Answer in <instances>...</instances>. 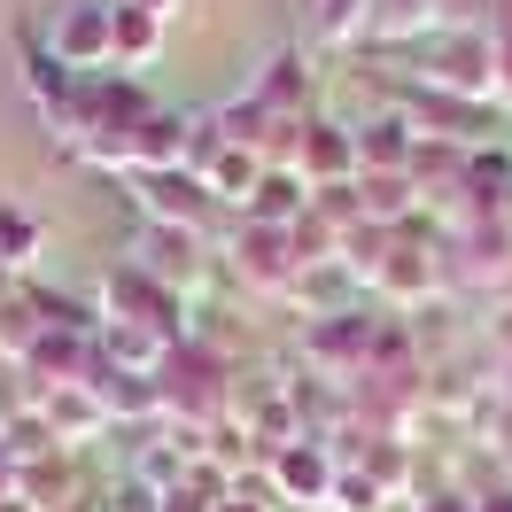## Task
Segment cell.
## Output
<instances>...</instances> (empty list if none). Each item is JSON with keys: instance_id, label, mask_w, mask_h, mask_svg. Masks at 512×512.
I'll use <instances>...</instances> for the list:
<instances>
[{"instance_id": "cell-1", "label": "cell", "mask_w": 512, "mask_h": 512, "mask_svg": "<svg viewBox=\"0 0 512 512\" xmlns=\"http://www.w3.org/2000/svg\"><path fill=\"white\" fill-rule=\"evenodd\" d=\"M47 55L55 70H101L117 63V8H101V0H70L47 16Z\"/></svg>"}, {"instance_id": "cell-2", "label": "cell", "mask_w": 512, "mask_h": 512, "mask_svg": "<svg viewBox=\"0 0 512 512\" xmlns=\"http://www.w3.org/2000/svg\"><path fill=\"white\" fill-rule=\"evenodd\" d=\"M435 94H497V39L489 32H450L435 39V70H427Z\"/></svg>"}, {"instance_id": "cell-3", "label": "cell", "mask_w": 512, "mask_h": 512, "mask_svg": "<svg viewBox=\"0 0 512 512\" xmlns=\"http://www.w3.org/2000/svg\"><path fill=\"white\" fill-rule=\"evenodd\" d=\"M39 419H47V435H55V443H86V435L109 427V404H101L94 381H63V388H47V396H39Z\"/></svg>"}, {"instance_id": "cell-4", "label": "cell", "mask_w": 512, "mask_h": 512, "mask_svg": "<svg viewBox=\"0 0 512 512\" xmlns=\"http://www.w3.org/2000/svg\"><path fill=\"white\" fill-rule=\"evenodd\" d=\"M140 202H148V218L156 225H202V210H210V187L194 179V171H140Z\"/></svg>"}, {"instance_id": "cell-5", "label": "cell", "mask_w": 512, "mask_h": 512, "mask_svg": "<svg viewBox=\"0 0 512 512\" xmlns=\"http://www.w3.org/2000/svg\"><path fill=\"white\" fill-rule=\"evenodd\" d=\"M295 171H303V187H342V171H357V140L342 125H303Z\"/></svg>"}, {"instance_id": "cell-6", "label": "cell", "mask_w": 512, "mask_h": 512, "mask_svg": "<svg viewBox=\"0 0 512 512\" xmlns=\"http://www.w3.org/2000/svg\"><path fill=\"white\" fill-rule=\"evenodd\" d=\"M272 474H280V489H288V497H303V505H326V497H334V474H342V466H334V458H326L319 443H303V435H295V443H280Z\"/></svg>"}, {"instance_id": "cell-7", "label": "cell", "mask_w": 512, "mask_h": 512, "mask_svg": "<svg viewBox=\"0 0 512 512\" xmlns=\"http://www.w3.org/2000/svg\"><path fill=\"white\" fill-rule=\"evenodd\" d=\"M101 350L117 357V365H125L132 381H140L148 365H163V334H156V326H140V319H109V334H101Z\"/></svg>"}, {"instance_id": "cell-8", "label": "cell", "mask_w": 512, "mask_h": 512, "mask_svg": "<svg viewBox=\"0 0 512 512\" xmlns=\"http://www.w3.org/2000/svg\"><path fill=\"white\" fill-rule=\"evenodd\" d=\"M435 16H443L435 0H373L365 32H373V39H419L427 24H435Z\"/></svg>"}, {"instance_id": "cell-9", "label": "cell", "mask_w": 512, "mask_h": 512, "mask_svg": "<svg viewBox=\"0 0 512 512\" xmlns=\"http://www.w3.org/2000/svg\"><path fill=\"white\" fill-rule=\"evenodd\" d=\"M163 47V16H148V8H117V63H156Z\"/></svg>"}, {"instance_id": "cell-10", "label": "cell", "mask_w": 512, "mask_h": 512, "mask_svg": "<svg viewBox=\"0 0 512 512\" xmlns=\"http://www.w3.org/2000/svg\"><path fill=\"white\" fill-rule=\"evenodd\" d=\"M295 194H303V171H264V187L249 194V225H280V218H295Z\"/></svg>"}, {"instance_id": "cell-11", "label": "cell", "mask_w": 512, "mask_h": 512, "mask_svg": "<svg viewBox=\"0 0 512 512\" xmlns=\"http://www.w3.org/2000/svg\"><path fill=\"white\" fill-rule=\"evenodd\" d=\"M373 280H381L388 295H419L427 280H435V264H427L419 249H388L381 264H373Z\"/></svg>"}, {"instance_id": "cell-12", "label": "cell", "mask_w": 512, "mask_h": 512, "mask_svg": "<svg viewBox=\"0 0 512 512\" xmlns=\"http://www.w3.org/2000/svg\"><path fill=\"white\" fill-rule=\"evenodd\" d=\"M0 264H32V249H39V225L32 218H16V210H0Z\"/></svg>"}, {"instance_id": "cell-13", "label": "cell", "mask_w": 512, "mask_h": 512, "mask_svg": "<svg viewBox=\"0 0 512 512\" xmlns=\"http://www.w3.org/2000/svg\"><path fill=\"white\" fill-rule=\"evenodd\" d=\"M334 497H342V512H373V505H381V481H357V474H334Z\"/></svg>"}, {"instance_id": "cell-14", "label": "cell", "mask_w": 512, "mask_h": 512, "mask_svg": "<svg viewBox=\"0 0 512 512\" xmlns=\"http://www.w3.org/2000/svg\"><path fill=\"white\" fill-rule=\"evenodd\" d=\"M474 512H512V489H497V497H481Z\"/></svg>"}, {"instance_id": "cell-15", "label": "cell", "mask_w": 512, "mask_h": 512, "mask_svg": "<svg viewBox=\"0 0 512 512\" xmlns=\"http://www.w3.org/2000/svg\"><path fill=\"white\" fill-rule=\"evenodd\" d=\"M0 512H47V505H32V497H0Z\"/></svg>"}, {"instance_id": "cell-16", "label": "cell", "mask_w": 512, "mask_h": 512, "mask_svg": "<svg viewBox=\"0 0 512 512\" xmlns=\"http://www.w3.org/2000/svg\"><path fill=\"white\" fill-rule=\"evenodd\" d=\"M427 512H474V505H458V497H435V505H427Z\"/></svg>"}, {"instance_id": "cell-17", "label": "cell", "mask_w": 512, "mask_h": 512, "mask_svg": "<svg viewBox=\"0 0 512 512\" xmlns=\"http://www.w3.org/2000/svg\"><path fill=\"white\" fill-rule=\"evenodd\" d=\"M132 8H148V16H163V8H171V0H132Z\"/></svg>"}, {"instance_id": "cell-18", "label": "cell", "mask_w": 512, "mask_h": 512, "mask_svg": "<svg viewBox=\"0 0 512 512\" xmlns=\"http://www.w3.org/2000/svg\"><path fill=\"white\" fill-rule=\"evenodd\" d=\"M225 512H249V505H225Z\"/></svg>"}]
</instances>
